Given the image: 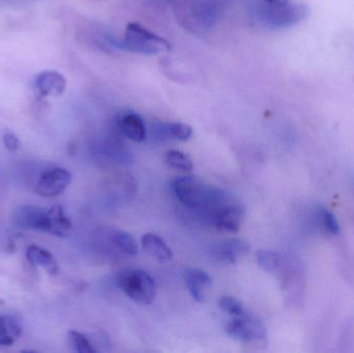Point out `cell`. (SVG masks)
Instances as JSON below:
<instances>
[{
	"instance_id": "obj_12",
	"label": "cell",
	"mask_w": 354,
	"mask_h": 353,
	"mask_svg": "<svg viewBox=\"0 0 354 353\" xmlns=\"http://www.w3.org/2000/svg\"><path fill=\"white\" fill-rule=\"evenodd\" d=\"M26 258L33 267L43 269L49 275L55 276L59 271V267L53 255L41 247L35 245L29 246L26 250Z\"/></svg>"
},
{
	"instance_id": "obj_10",
	"label": "cell",
	"mask_w": 354,
	"mask_h": 353,
	"mask_svg": "<svg viewBox=\"0 0 354 353\" xmlns=\"http://www.w3.org/2000/svg\"><path fill=\"white\" fill-rule=\"evenodd\" d=\"M35 86L43 97H57L66 90V81L60 73L45 70L35 77Z\"/></svg>"
},
{
	"instance_id": "obj_11",
	"label": "cell",
	"mask_w": 354,
	"mask_h": 353,
	"mask_svg": "<svg viewBox=\"0 0 354 353\" xmlns=\"http://www.w3.org/2000/svg\"><path fill=\"white\" fill-rule=\"evenodd\" d=\"M120 128L122 134L134 141V142H143L147 139V128L142 117L134 112L124 113L120 118Z\"/></svg>"
},
{
	"instance_id": "obj_21",
	"label": "cell",
	"mask_w": 354,
	"mask_h": 353,
	"mask_svg": "<svg viewBox=\"0 0 354 353\" xmlns=\"http://www.w3.org/2000/svg\"><path fill=\"white\" fill-rule=\"evenodd\" d=\"M68 342L73 352L77 353L97 352L95 346L82 334L76 331H70L68 334Z\"/></svg>"
},
{
	"instance_id": "obj_7",
	"label": "cell",
	"mask_w": 354,
	"mask_h": 353,
	"mask_svg": "<svg viewBox=\"0 0 354 353\" xmlns=\"http://www.w3.org/2000/svg\"><path fill=\"white\" fill-rule=\"evenodd\" d=\"M243 215L245 211L243 207L230 199L214 213L212 223L220 231L233 233L239 231L241 228Z\"/></svg>"
},
{
	"instance_id": "obj_1",
	"label": "cell",
	"mask_w": 354,
	"mask_h": 353,
	"mask_svg": "<svg viewBox=\"0 0 354 353\" xmlns=\"http://www.w3.org/2000/svg\"><path fill=\"white\" fill-rule=\"evenodd\" d=\"M254 12L263 26L280 30L305 20L308 8L293 0H255Z\"/></svg>"
},
{
	"instance_id": "obj_8",
	"label": "cell",
	"mask_w": 354,
	"mask_h": 353,
	"mask_svg": "<svg viewBox=\"0 0 354 353\" xmlns=\"http://www.w3.org/2000/svg\"><path fill=\"white\" fill-rule=\"evenodd\" d=\"M249 252L250 245L239 238L223 240L212 248L214 260L225 265H235Z\"/></svg>"
},
{
	"instance_id": "obj_16",
	"label": "cell",
	"mask_w": 354,
	"mask_h": 353,
	"mask_svg": "<svg viewBox=\"0 0 354 353\" xmlns=\"http://www.w3.org/2000/svg\"><path fill=\"white\" fill-rule=\"evenodd\" d=\"M158 134L164 138L177 141H187L193 135V128L189 124L181 122H162L157 126Z\"/></svg>"
},
{
	"instance_id": "obj_23",
	"label": "cell",
	"mask_w": 354,
	"mask_h": 353,
	"mask_svg": "<svg viewBox=\"0 0 354 353\" xmlns=\"http://www.w3.org/2000/svg\"><path fill=\"white\" fill-rule=\"evenodd\" d=\"M3 144L8 151H16L20 146L19 139L12 133H6L3 136Z\"/></svg>"
},
{
	"instance_id": "obj_13",
	"label": "cell",
	"mask_w": 354,
	"mask_h": 353,
	"mask_svg": "<svg viewBox=\"0 0 354 353\" xmlns=\"http://www.w3.org/2000/svg\"><path fill=\"white\" fill-rule=\"evenodd\" d=\"M72 231V222L64 213V209L59 205H54L49 209L48 233L57 238H68Z\"/></svg>"
},
{
	"instance_id": "obj_3",
	"label": "cell",
	"mask_w": 354,
	"mask_h": 353,
	"mask_svg": "<svg viewBox=\"0 0 354 353\" xmlns=\"http://www.w3.org/2000/svg\"><path fill=\"white\" fill-rule=\"evenodd\" d=\"M116 283L128 298L138 304L151 305L157 296L155 279L142 269H122L116 277Z\"/></svg>"
},
{
	"instance_id": "obj_6",
	"label": "cell",
	"mask_w": 354,
	"mask_h": 353,
	"mask_svg": "<svg viewBox=\"0 0 354 353\" xmlns=\"http://www.w3.org/2000/svg\"><path fill=\"white\" fill-rule=\"evenodd\" d=\"M72 182L70 172L64 168L55 167L46 170L39 176L35 192L43 197H55L64 193Z\"/></svg>"
},
{
	"instance_id": "obj_14",
	"label": "cell",
	"mask_w": 354,
	"mask_h": 353,
	"mask_svg": "<svg viewBox=\"0 0 354 353\" xmlns=\"http://www.w3.org/2000/svg\"><path fill=\"white\" fill-rule=\"evenodd\" d=\"M141 245L147 254L159 261H169L174 257L171 249L165 240L155 233H147L141 240Z\"/></svg>"
},
{
	"instance_id": "obj_20",
	"label": "cell",
	"mask_w": 354,
	"mask_h": 353,
	"mask_svg": "<svg viewBox=\"0 0 354 353\" xmlns=\"http://www.w3.org/2000/svg\"><path fill=\"white\" fill-rule=\"evenodd\" d=\"M165 161L167 165L179 171L189 172L193 170L194 165L191 158L176 149H171L166 153Z\"/></svg>"
},
{
	"instance_id": "obj_4",
	"label": "cell",
	"mask_w": 354,
	"mask_h": 353,
	"mask_svg": "<svg viewBox=\"0 0 354 353\" xmlns=\"http://www.w3.org/2000/svg\"><path fill=\"white\" fill-rule=\"evenodd\" d=\"M225 331L233 339L245 343L260 341L266 336L263 323L247 310L241 314L232 316L227 323Z\"/></svg>"
},
{
	"instance_id": "obj_22",
	"label": "cell",
	"mask_w": 354,
	"mask_h": 353,
	"mask_svg": "<svg viewBox=\"0 0 354 353\" xmlns=\"http://www.w3.org/2000/svg\"><path fill=\"white\" fill-rule=\"evenodd\" d=\"M218 306L231 316H236V315L241 314L245 311L243 303L237 298H233V296H223L218 300Z\"/></svg>"
},
{
	"instance_id": "obj_5",
	"label": "cell",
	"mask_w": 354,
	"mask_h": 353,
	"mask_svg": "<svg viewBox=\"0 0 354 353\" xmlns=\"http://www.w3.org/2000/svg\"><path fill=\"white\" fill-rule=\"evenodd\" d=\"M12 223L15 227L19 229L48 233L49 209L35 207V205H23V207H17L12 213Z\"/></svg>"
},
{
	"instance_id": "obj_9",
	"label": "cell",
	"mask_w": 354,
	"mask_h": 353,
	"mask_svg": "<svg viewBox=\"0 0 354 353\" xmlns=\"http://www.w3.org/2000/svg\"><path fill=\"white\" fill-rule=\"evenodd\" d=\"M185 283L192 298L196 302L203 303L206 292L212 285V278L203 269L187 267L185 271Z\"/></svg>"
},
{
	"instance_id": "obj_18",
	"label": "cell",
	"mask_w": 354,
	"mask_h": 353,
	"mask_svg": "<svg viewBox=\"0 0 354 353\" xmlns=\"http://www.w3.org/2000/svg\"><path fill=\"white\" fill-rule=\"evenodd\" d=\"M111 242L118 251L127 256L134 257L138 254V245L135 238L128 232L116 230L112 233Z\"/></svg>"
},
{
	"instance_id": "obj_2",
	"label": "cell",
	"mask_w": 354,
	"mask_h": 353,
	"mask_svg": "<svg viewBox=\"0 0 354 353\" xmlns=\"http://www.w3.org/2000/svg\"><path fill=\"white\" fill-rule=\"evenodd\" d=\"M118 47L142 55H158L172 49L169 41L139 23L127 25L124 39Z\"/></svg>"
},
{
	"instance_id": "obj_17",
	"label": "cell",
	"mask_w": 354,
	"mask_h": 353,
	"mask_svg": "<svg viewBox=\"0 0 354 353\" xmlns=\"http://www.w3.org/2000/svg\"><path fill=\"white\" fill-rule=\"evenodd\" d=\"M312 213H313L312 220H313L316 226L320 227V229H324V231L330 234L339 233L340 224H339L338 220L332 211H328L326 207H322V205H318Z\"/></svg>"
},
{
	"instance_id": "obj_19",
	"label": "cell",
	"mask_w": 354,
	"mask_h": 353,
	"mask_svg": "<svg viewBox=\"0 0 354 353\" xmlns=\"http://www.w3.org/2000/svg\"><path fill=\"white\" fill-rule=\"evenodd\" d=\"M256 257H257V263L260 267H262L268 273L274 274V275H276L282 265L283 257L272 251H257Z\"/></svg>"
},
{
	"instance_id": "obj_15",
	"label": "cell",
	"mask_w": 354,
	"mask_h": 353,
	"mask_svg": "<svg viewBox=\"0 0 354 353\" xmlns=\"http://www.w3.org/2000/svg\"><path fill=\"white\" fill-rule=\"evenodd\" d=\"M22 325L12 315L0 316V346H10L20 338Z\"/></svg>"
}]
</instances>
